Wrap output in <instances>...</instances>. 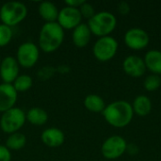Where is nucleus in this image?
I'll return each mask as SVG.
<instances>
[{"label": "nucleus", "instance_id": "obj_6", "mask_svg": "<svg viewBox=\"0 0 161 161\" xmlns=\"http://www.w3.org/2000/svg\"><path fill=\"white\" fill-rule=\"evenodd\" d=\"M118 42L111 36H106L99 38L93 47L92 52L96 59L102 62L110 60L117 53Z\"/></svg>", "mask_w": 161, "mask_h": 161}, {"label": "nucleus", "instance_id": "obj_12", "mask_svg": "<svg viewBox=\"0 0 161 161\" xmlns=\"http://www.w3.org/2000/svg\"><path fill=\"white\" fill-rule=\"evenodd\" d=\"M18 92L15 91L12 84H0V112L5 111L15 107L17 102Z\"/></svg>", "mask_w": 161, "mask_h": 161}, {"label": "nucleus", "instance_id": "obj_28", "mask_svg": "<svg viewBox=\"0 0 161 161\" xmlns=\"http://www.w3.org/2000/svg\"><path fill=\"white\" fill-rule=\"evenodd\" d=\"M118 9L119 11L123 14V15H125L129 12V5L126 3V2H121L119 5H118Z\"/></svg>", "mask_w": 161, "mask_h": 161}, {"label": "nucleus", "instance_id": "obj_8", "mask_svg": "<svg viewBox=\"0 0 161 161\" xmlns=\"http://www.w3.org/2000/svg\"><path fill=\"white\" fill-rule=\"evenodd\" d=\"M126 141L121 136H111L102 144L101 153L107 159H117L126 152Z\"/></svg>", "mask_w": 161, "mask_h": 161}, {"label": "nucleus", "instance_id": "obj_9", "mask_svg": "<svg viewBox=\"0 0 161 161\" xmlns=\"http://www.w3.org/2000/svg\"><path fill=\"white\" fill-rule=\"evenodd\" d=\"M82 15L78 8L65 6L58 11L57 23L63 29H75L81 24Z\"/></svg>", "mask_w": 161, "mask_h": 161}, {"label": "nucleus", "instance_id": "obj_13", "mask_svg": "<svg viewBox=\"0 0 161 161\" xmlns=\"http://www.w3.org/2000/svg\"><path fill=\"white\" fill-rule=\"evenodd\" d=\"M123 69L131 77H141L146 72L144 60L138 56H129L123 62Z\"/></svg>", "mask_w": 161, "mask_h": 161}, {"label": "nucleus", "instance_id": "obj_11", "mask_svg": "<svg viewBox=\"0 0 161 161\" xmlns=\"http://www.w3.org/2000/svg\"><path fill=\"white\" fill-rule=\"evenodd\" d=\"M20 65L16 58L12 56L5 57L0 62V77L3 83L12 84L18 77Z\"/></svg>", "mask_w": 161, "mask_h": 161}, {"label": "nucleus", "instance_id": "obj_30", "mask_svg": "<svg viewBox=\"0 0 161 161\" xmlns=\"http://www.w3.org/2000/svg\"><path fill=\"white\" fill-rule=\"evenodd\" d=\"M0 22H1V20H0Z\"/></svg>", "mask_w": 161, "mask_h": 161}, {"label": "nucleus", "instance_id": "obj_16", "mask_svg": "<svg viewBox=\"0 0 161 161\" xmlns=\"http://www.w3.org/2000/svg\"><path fill=\"white\" fill-rule=\"evenodd\" d=\"M58 7L50 1H42L40 3L38 7V12L42 19H43L46 23L57 22L58 16Z\"/></svg>", "mask_w": 161, "mask_h": 161}, {"label": "nucleus", "instance_id": "obj_17", "mask_svg": "<svg viewBox=\"0 0 161 161\" xmlns=\"http://www.w3.org/2000/svg\"><path fill=\"white\" fill-rule=\"evenodd\" d=\"M144 63L146 69L151 71L154 75H161V51L150 50L144 57Z\"/></svg>", "mask_w": 161, "mask_h": 161}, {"label": "nucleus", "instance_id": "obj_2", "mask_svg": "<svg viewBox=\"0 0 161 161\" xmlns=\"http://www.w3.org/2000/svg\"><path fill=\"white\" fill-rule=\"evenodd\" d=\"M64 41V29L57 23H45L39 33V48L44 53L58 50Z\"/></svg>", "mask_w": 161, "mask_h": 161}, {"label": "nucleus", "instance_id": "obj_18", "mask_svg": "<svg viewBox=\"0 0 161 161\" xmlns=\"http://www.w3.org/2000/svg\"><path fill=\"white\" fill-rule=\"evenodd\" d=\"M25 119L33 125H43L48 121V113L42 108L34 107L25 113Z\"/></svg>", "mask_w": 161, "mask_h": 161}, {"label": "nucleus", "instance_id": "obj_14", "mask_svg": "<svg viewBox=\"0 0 161 161\" xmlns=\"http://www.w3.org/2000/svg\"><path fill=\"white\" fill-rule=\"evenodd\" d=\"M41 140L45 146L57 148L64 143L65 135L58 127H48L42 132Z\"/></svg>", "mask_w": 161, "mask_h": 161}, {"label": "nucleus", "instance_id": "obj_15", "mask_svg": "<svg viewBox=\"0 0 161 161\" xmlns=\"http://www.w3.org/2000/svg\"><path fill=\"white\" fill-rule=\"evenodd\" d=\"M91 37H92V32L87 24L81 23L75 29H73L72 41L73 43L78 48L86 47L91 41Z\"/></svg>", "mask_w": 161, "mask_h": 161}, {"label": "nucleus", "instance_id": "obj_4", "mask_svg": "<svg viewBox=\"0 0 161 161\" xmlns=\"http://www.w3.org/2000/svg\"><path fill=\"white\" fill-rule=\"evenodd\" d=\"M27 15L26 6L19 1H8L0 8L1 23L8 26H14L20 24Z\"/></svg>", "mask_w": 161, "mask_h": 161}, {"label": "nucleus", "instance_id": "obj_20", "mask_svg": "<svg viewBox=\"0 0 161 161\" xmlns=\"http://www.w3.org/2000/svg\"><path fill=\"white\" fill-rule=\"evenodd\" d=\"M84 106L85 108L94 113L103 112L106 108V104L104 99L97 94H89L84 99Z\"/></svg>", "mask_w": 161, "mask_h": 161}, {"label": "nucleus", "instance_id": "obj_29", "mask_svg": "<svg viewBox=\"0 0 161 161\" xmlns=\"http://www.w3.org/2000/svg\"><path fill=\"white\" fill-rule=\"evenodd\" d=\"M140 149L139 147L136 145V144H130V145H127L126 146V152L129 154V155H132V156H135L139 153Z\"/></svg>", "mask_w": 161, "mask_h": 161}, {"label": "nucleus", "instance_id": "obj_7", "mask_svg": "<svg viewBox=\"0 0 161 161\" xmlns=\"http://www.w3.org/2000/svg\"><path fill=\"white\" fill-rule=\"evenodd\" d=\"M40 57L39 46L32 42H25L19 45L16 53V59L23 68H32Z\"/></svg>", "mask_w": 161, "mask_h": 161}, {"label": "nucleus", "instance_id": "obj_19", "mask_svg": "<svg viewBox=\"0 0 161 161\" xmlns=\"http://www.w3.org/2000/svg\"><path fill=\"white\" fill-rule=\"evenodd\" d=\"M134 113L139 116H147L152 109V102L146 95H139L135 98L132 106Z\"/></svg>", "mask_w": 161, "mask_h": 161}, {"label": "nucleus", "instance_id": "obj_1", "mask_svg": "<svg viewBox=\"0 0 161 161\" xmlns=\"http://www.w3.org/2000/svg\"><path fill=\"white\" fill-rule=\"evenodd\" d=\"M102 114L108 124L114 127L122 128L130 124L134 116V111L128 102L121 100L106 106Z\"/></svg>", "mask_w": 161, "mask_h": 161}, {"label": "nucleus", "instance_id": "obj_21", "mask_svg": "<svg viewBox=\"0 0 161 161\" xmlns=\"http://www.w3.org/2000/svg\"><path fill=\"white\" fill-rule=\"evenodd\" d=\"M25 143H26L25 135L21 132H15L8 136L5 146L9 151H18L24 148Z\"/></svg>", "mask_w": 161, "mask_h": 161}, {"label": "nucleus", "instance_id": "obj_24", "mask_svg": "<svg viewBox=\"0 0 161 161\" xmlns=\"http://www.w3.org/2000/svg\"><path fill=\"white\" fill-rule=\"evenodd\" d=\"M161 85V78L158 75H148L143 82L144 89L148 92H155L157 91Z\"/></svg>", "mask_w": 161, "mask_h": 161}, {"label": "nucleus", "instance_id": "obj_23", "mask_svg": "<svg viewBox=\"0 0 161 161\" xmlns=\"http://www.w3.org/2000/svg\"><path fill=\"white\" fill-rule=\"evenodd\" d=\"M13 37V31L10 26L0 23V47L8 45Z\"/></svg>", "mask_w": 161, "mask_h": 161}, {"label": "nucleus", "instance_id": "obj_25", "mask_svg": "<svg viewBox=\"0 0 161 161\" xmlns=\"http://www.w3.org/2000/svg\"><path fill=\"white\" fill-rule=\"evenodd\" d=\"M79 11L82 15V18H87V19H91L96 12H95V9L93 8V6L90 3H87L85 2L83 5H81L79 7Z\"/></svg>", "mask_w": 161, "mask_h": 161}, {"label": "nucleus", "instance_id": "obj_10", "mask_svg": "<svg viewBox=\"0 0 161 161\" xmlns=\"http://www.w3.org/2000/svg\"><path fill=\"white\" fill-rule=\"evenodd\" d=\"M150 38L148 33L139 27L128 29L125 34V42L130 49L142 50L144 49L149 43Z\"/></svg>", "mask_w": 161, "mask_h": 161}, {"label": "nucleus", "instance_id": "obj_5", "mask_svg": "<svg viewBox=\"0 0 161 161\" xmlns=\"http://www.w3.org/2000/svg\"><path fill=\"white\" fill-rule=\"evenodd\" d=\"M25 112L17 107H14L4 113L0 118V128L6 134L19 132L25 124Z\"/></svg>", "mask_w": 161, "mask_h": 161}, {"label": "nucleus", "instance_id": "obj_3", "mask_svg": "<svg viewBox=\"0 0 161 161\" xmlns=\"http://www.w3.org/2000/svg\"><path fill=\"white\" fill-rule=\"evenodd\" d=\"M87 25L92 34L101 38L109 36V34L115 29L117 19L111 12L100 11L89 19Z\"/></svg>", "mask_w": 161, "mask_h": 161}, {"label": "nucleus", "instance_id": "obj_27", "mask_svg": "<svg viewBox=\"0 0 161 161\" xmlns=\"http://www.w3.org/2000/svg\"><path fill=\"white\" fill-rule=\"evenodd\" d=\"M86 1L85 0H66L65 4L68 7H72V8H79V7L81 5H83Z\"/></svg>", "mask_w": 161, "mask_h": 161}, {"label": "nucleus", "instance_id": "obj_26", "mask_svg": "<svg viewBox=\"0 0 161 161\" xmlns=\"http://www.w3.org/2000/svg\"><path fill=\"white\" fill-rule=\"evenodd\" d=\"M11 160V153L5 146L0 145V161H10Z\"/></svg>", "mask_w": 161, "mask_h": 161}, {"label": "nucleus", "instance_id": "obj_22", "mask_svg": "<svg viewBox=\"0 0 161 161\" xmlns=\"http://www.w3.org/2000/svg\"><path fill=\"white\" fill-rule=\"evenodd\" d=\"M12 85L17 92H25L32 87L33 79L28 75H19Z\"/></svg>", "mask_w": 161, "mask_h": 161}]
</instances>
